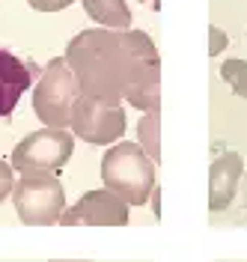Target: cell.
I'll list each match as a JSON object with an SVG mask.
<instances>
[{
    "instance_id": "8fae6325",
    "label": "cell",
    "mask_w": 247,
    "mask_h": 262,
    "mask_svg": "<svg viewBox=\"0 0 247 262\" xmlns=\"http://www.w3.org/2000/svg\"><path fill=\"white\" fill-rule=\"evenodd\" d=\"M161 111L155 107V111H146V114L140 116V122H137V137H140V149L146 152L152 164L161 161Z\"/></svg>"
},
{
    "instance_id": "5b68a950",
    "label": "cell",
    "mask_w": 247,
    "mask_h": 262,
    "mask_svg": "<svg viewBox=\"0 0 247 262\" xmlns=\"http://www.w3.org/2000/svg\"><path fill=\"white\" fill-rule=\"evenodd\" d=\"M72 134L81 137L86 143H114L122 140L125 134V111L119 104H107L93 96H78L75 107H72Z\"/></svg>"
},
{
    "instance_id": "6da1fadb",
    "label": "cell",
    "mask_w": 247,
    "mask_h": 262,
    "mask_svg": "<svg viewBox=\"0 0 247 262\" xmlns=\"http://www.w3.org/2000/svg\"><path fill=\"white\" fill-rule=\"evenodd\" d=\"M66 66L83 96L119 107H161V60L143 30H81L66 45Z\"/></svg>"
},
{
    "instance_id": "52a82bcc",
    "label": "cell",
    "mask_w": 247,
    "mask_h": 262,
    "mask_svg": "<svg viewBox=\"0 0 247 262\" xmlns=\"http://www.w3.org/2000/svg\"><path fill=\"white\" fill-rule=\"evenodd\" d=\"M63 224H107V227H122V224H128V206L119 200L116 194L110 191H89V194H83L69 212H63L60 217Z\"/></svg>"
},
{
    "instance_id": "5bb4252c",
    "label": "cell",
    "mask_w": 247,
    "mask_h": 262,
    "mask_svg": "<svg viewBox=\"0 0 247 262\" xmlns=\"http://www.w3.org/2000/svg\"><path fill=\"white\" fill-rule=\"evenodd\" d=\"M15 188V179H12V164H6L3 158H0V200L9 194Z\"/></svg>"
},
{
    "instance_id": "ba28073f",
    "label": "cell",
    "mask_w": 247,
    "mask_h": 262,
    "mask_svg": "<svg viewBox=\"0 0 247 262\" xmlns=\"http://www.w3.org/2000/svg\"><path fill=\"white\" fill-rule=\"evenodd\" d=\"M244 170V158L238 152H220L209 167V206L212 212H220L230 206V200L235 196V185L241 179Z\"/></svg>"
},
{
    "instance_id": "4fadbf2b",
    "label": "cell",
    "mask_w": 247,
    "mask_h": 262,
    "mask_svg": "<svg viewBox=\"0 0 247 262\" xmlns=\"http://www.w3.org/2000/svg\"><path fill=\"white\" fill-rule=\"evenodd\" d=\"M27 3L33 6L36 12H60V9L72 6L75 0H27Z\"/></svg>"
},
{
    "instance_id": "30bf717a",
    "label": "cell",
    "mask_w": 247,
    "mask_h": 262,
    "mask_svg": "<svg viewBox=\"0 0 247 262\" xmlns=\"http://www.w3.org/2000/svg\"><path fill=\"white\" fill-rule=\"evenodd\" d=\"M83 9L93 21L104 24V30H128L131 9L125 0H83Z\"/></svg>"
},
{
    "instance_id": "277c9868",
    "label": "cell",
    "mask_w": 247,
    "mask_h": 262,
    "mask_svg": "<svg viewBox=\"0 0 247 262\" xmlns=\"http://www.w3.org/2000/svg\"><path fill=\"white\" fill-rule=\"evenodd\" d=\"M72 149H75V140L69 131H33L12 149V167L21 176H54L69 164Z\"/></svg>"
},
{
    "instance_id": "9a60e30c",
    "label": "cell",
    "mask_w": 247,
    "mask_h": 262,
    "mask_svg": "<svg viewBox=\"0 0 247 262\" xmlns=\"http://www.w3.org/2000/svg\"><path fill=\"white\" fill-rule=\"evenodd\" d=\"M209 42H212V45H209V54L214 57V54H220V51L227 48V33L212 24V27H209Z\"/></svg>"
},
{
    "instance_id": "8992f818",
    "label": "cell",
    "mask_w": 247,
    "mask_h": 262,
    "mask_svg": "<svg viewBox=\"0 0 247 262\" xmlns=\"http://www.w3.org/2000/svg\"><path fill=\"white\" fill-rule=\"evenodd\" d=\"M15 212L24 224H54L63 217L66 194L54 176H21L15 188Z\"/></svg>"
},
{
    "instance_id": "3957f363",
    "label": "cell",
    "mask_w": 247,
    "mask_h": 262,
    "mask_svg": "<svg viewBox=\"0 0 247 262\" xmlns=\"http://www.w3.org/2000/svg\"><path fill=\"white\" fill-rule=\"evenodd\" d=\"M81 96V86L75 81L72 69L66 66V57H54L33 93V111L45 122V128L66 131L72 125V107Z\"/></svg>"
},
{
    "instance_id": "9c48e42d",
    "label": "cell",
    "mask_w": 247,
    "mask_h": 262,
    "mask_svg": "<svg viewBox=\"0 0 247 262\" xmlns=\"http://www.w3.org/2000/svg\"><path fill=\"white\" fill-rule=\"evenodd\" d=\"M30 81H33V69L21 63L12 51L0 48V116H9L15 111Z\"/></svg>"
},
{
    "instance_id": "7c38bea8",
    "label": "cell",
    "mask_w": 247,
    "mask_h": 262,
    "mask_svg": "<svg viewBox=\"0 0 247 262\" xmlns=\"http://www.w3.org/2000/svg\"><path fill=\"white\" fill-rule=\"evenodd\" d=\"M220 75L238 96L247 98V60H227L220 66Z\"/></svg>"
},
{
    "instance_id": "7a4b0ae2",
    "label": "cell",
    "mask_w": 247,
    "mask_h": 262,
    "mask_svg": "<svg viewBox=\"0 0 247 262\" xmlns=\"http://www.w3.org/2000/svg\"><path fill=\"white\" fill-rule=\"evenodd\" d=\"M104 191L116 194L125 206H143L155 191V164L140 143H116L101 158Z\"/></svg>"
}]
</instances>
